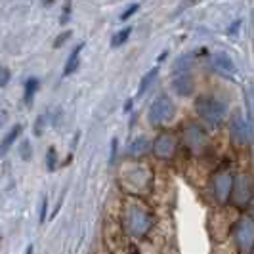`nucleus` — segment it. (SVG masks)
I'll use <instances>...</instances> for the list:
<instances>
[{"instance_id": "1", "label": "nucleus", "mask_w": 254, "mask_h": 254, "mask_svg": "<svg viewBox=\"0 0 254 254\" xmlns=\"http://www.w3.org/2000/svg\"><path fill=\"white\" fill-rule=\"evenodd\" d=\"M195 111H197L201 121L216 128L226 121L228 105L214 96H199L195 102Z\"/></svg>"}, {"instance_id": "2", "label": "nucleus", "mask_w": 254, "mask_h": 254, "mask_svg": "<svg viewBox=\"0 0 254 254\" xmlns=\"http://www.w3.org/2000/svg\"><path fill=\"white\" fill-rule=\"evenodd\" d=\"M174 117H176V105H174V102L166 94H159L153 100L151 107H149V121H151V125L161 127V125L170 123Z\"/></svg>"}, {"instance_id": "3", "label": "nucleus", "mask_w": 254, "mask_h": 254, "mask_svg": "<svg viewBox=\"0 0 254 254\" xmlns=\"http://www.w3.org/2000/svg\"><path fill=\"white\" fill-rule=\"evenodd\" d=\"M182 143L186 145V149L193 155H203L208 147V138L204 134V130L197 125H188L184 134H182Z\"/></svg>"}, {"instance_id": "4", "label": "nucleus", "mask_w": 254, "mask_h": 254, "mask_svg": "<svg viewBox=\"0 0 254 254\" xmlns=\"http://www.w3.org/2000/svg\"><path fill=\"white\" fill-rule=\"evenodd\" d=\"M178 145H180V140L174 136V134H170V132H163V134H159V136L153 140L151 151L157 159L166 161V159H172V157L176 155Z\"/></svg>"}, {"instance_id": "5", "label": "nucleus", "mask_w": 254, "mask_h": 254, "mask_svg": "<svg viewBox=\"0 0 254 254\" xmlns=\"http://www.w3.org/2000/svg\"><path fill=\"white\" fill-rule=\"evenodd\" d=\"M233 184L235 178L229 174L228 170H218L212 176V193L218 203H228L231 201V193H233Z\"/></svg>"}, {"instance_id": "6", "label": "nucleus", "mask_w": 254, "mask_h": 254, "mask_svg": "<svg viewBox=\"0 0 254 254\" xmlns=\"http://www.w3.org/2000/svg\"><path fill=\"white\" fill-rule=\"evenodd\" d=\"M254 186L253 180L249 176H237L235 184H233V193H231V203L237 206H247L253 201Z\"/></svg>"}, {"instance_id": "7", "label": "nucleus", "mask_w": 254, "mask_h": 254, "mask_svg": "<svg viewBox=\"0 0 254 254\" xmlns=\"http://www.w3.org/2000/svg\"><path fill=\"white\" fill-rule=\"evenodd\" d=\"M229 134H231V141L235 145H247L249 143V127L243 119V115L237 113L231 115L229 119Z\"/></svg>"}, {"instance_id": "8", "label": "nucleus", "mask_w": 254, "mask_h": 254, "mask_svg": "<svg viewBox=\"0 0 254 254\" xmlns=\"http://www.w3.org/2000/svg\"><path fill=\"white\" fill-rule=\"evenodd\" d=\"M172 88L176 94L180 96H190L193 88H195V84H193V78H191L190 73H184V75H176L174 76V80H172Z\"/></svg>"}, {"instance_id": "9", "label": "nucleus", "mask_w": 254, "mask_h": 254, "mask_svg": "<svg viewBox=\"0 0 254 254\" xmlns=\"http://www.w3.org/2000/svg\"><path fill=\"white\" fill-rule=\"evenodd\" d=\"M214 65H216V69H220L222 73H226V75H235L237 73V69H235V64H233V60L229 58L228 54H224V52H220L214 56Z\"/></svg>"}, {"instance_id": "10", "label": "nucleus", "mask_w": 254, "mask_h": 254, "mask_svg": "<svg viewBox=\"0 0 254 254\" xmlns=\"http://www.w3.org/2000/svg\"><path fill=\"white\" fill-rule=\"evenodd\" d=\"M151 145H153V141L140 136V138H136V141L130 143L128 155H130V157H141V155H145L147 151H151Z\"/></svg>"}, {"instance_id": "11", "label": "nucleus", "mask_w": 254, "mask_h": 254, "mask_svg": "<svg viewBox=\"0 0 254 254\" xmlns=\"http://www.w3.org/2000/svg\"><path fill=\"white\" fill-rule=\"evenodd\" d=\"M82 48H84V42L76 44V48L71 52V56H69V60H67V64H65L64 76L73 75V73L76 71V67H78V62H80V52H82Z\"/></svg>"}, {"instance_id": "12", "label": "nucleus", "mask_w": 254, "mask_h": 254, "mask_svg": "<svg viewBox=\"0 0 254 254\" xmlns=\"http://www.w3.org/2000/svg\"><path fill=\"white\" fill-rule=\"evenodd\" d=\"M157 73H159V69L155 67V69H151V71H149L147 75H145V76H143V78H141L140 88H138V96H143V94L147 92V88H149V86H151V84H153V80L157 78Z\"/></svg>"}, {"instance_id": "13", "label": "nucleus", "mask_w": 254, "mask_h": 254, "mask_svg": "<svg viewBox=\"0 0 254 254\" xmlns=\"http://www.w3.org/2000/svg\"><path fill=\"white\" fill-rule=\"evenodd\" d=\"M21 130H23V128H21V125H15V127L8 132V136H6V138H4V141H2V153H6V149H8L13 141H15V138L21 134Z\"/></svg>"}, {"instance_id": "14", "label": "nucleus", "mask_w": 254, "mask_h": 254, "mask_svg": "<svg viewBox=\"0 0 254 254\" xmlns=\"http://www.w3.org/2000/svg\"><path fill=\"white\" fill-rule=\"evenodd\" d=\"M130 33H132V27H125L123 31H119V33H117V35L111 38V46H113V48H119V46H123V44H125V42L128 40V37H130Z\"/></svg>"}, {"instance_id": "15", "label": "nucleus", "mask_w": 254, "mask_h": 254, "mask_svg": "<svg viewBox=\"0 0 254 254\" xmlns=\"http://www.w3.org/2000/svg\"><path fill=\"white\" fill-rule=\"evenodd\" d=\"M37 90H38V78H29L27 80V84H25V102L27 105H31L33 103V96L37 94Z\"/></svg>"}, {"instance_id": "16", "label": "nucleus", "mask_w": 254, "mask_h": 254, "mask_svg": "<svg viewBox=\"0 0 254 254\" xmlns=\"http://www.w3.org/2000/svg\"><path fill=\"white\" fill-rule=\"evenodd\" d=\"M138 10H140V4H138V2H136V4H130V6L127 8V12L121 15V21H127V19H130L134 13L138 12Z\"/></svg>"}, {"instance_id": "17", "label": "nucleus", "mask_w": 254, "mask_h": 254, "mask_svg": "<svg viewBox=\"0 0 254 254\" xmlns=\"http://www.w3.org/2000/svg\"><path fill=\"white\" fill-rule=\"evenodd\" d=\"M46 165H48V170H54L56 168V149L50 147V151H48V157H46Z\"/></svg>"}, {"instance_id": "18", "label": "nucleus", "mask_w": 254, "mask_h": 254, "mask_svg": "<svg viewBox=\"0 0 254 254\" xmlns=\"http://www.w3.org/2000/svg\"><path fill=\"white\" fill-rule=\"evenodd\" d=\"M69 38H71V31H65V33H62L60 37L56 38V42H54V46H56V48H60V46H64L65 42L69 40Z\"/></svg>"}, {"instance_id": "19", "label": "nucleus", "mask_w": 254, "mask_h": 254, "mask_svg": "<svg viewBox=\"0 0 254 254\" xmlns=\"http://www.w3.org/2000/svg\"><path fill=\"white\" fill-rule=\"evenodd\" d=\"M8 78H10V71H8V69H4V71H2V86H6Z\"/></svg>"}, {"instance_id": "20", "label": "nucleus", "mask_w": 254, "mask_h": 254, "mask_svg": "<svg viewBox=\"0 0 254 254\" xmlns=\"http://www.w3.org/2000/svg\"><path fill=\"white\" fill-rule=\"evenodd\" d=\"M241 25V21H235V23H233V25L229 27V33H231V35H233V33H235V31H237V27Z\"/></svg>"}, {"instance_id": "21", "label": "nucleus", "mask_w": 254, "mask_h": 254, "mask_svg": "<svg viewBox=\"0 0 254 254\" xmlns=\"http://www.w3.org/2000/svg\"><path fill=\"white\" fill-rule=\"evenodd\" d=\"M44 212H46V199L42 201V216H40V222H44Z\"/></svg>"}]
</instances>
